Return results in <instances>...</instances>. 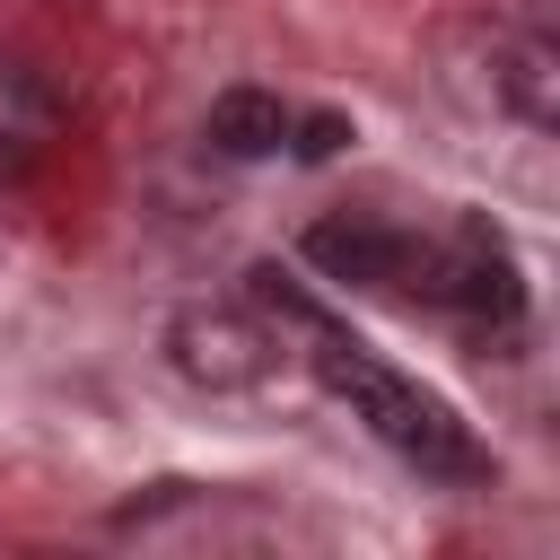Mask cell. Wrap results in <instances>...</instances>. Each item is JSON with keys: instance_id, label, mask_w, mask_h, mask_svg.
<instances>
[{"instance_id": "cell-1", "label": "cell", "mask_w": 560, "mask_h": 560, "mask_svg": "<svg viewBox=\"0 0 560 560\" xmlns=\"http://www.w3.org/2000/svg\"><path fill=\"white\" fill-rule=\"evenodd\" d=\"M254 298H262L280 324H298V332L315 341V350H306L315 376H324V385H332V394H341V402H350V411H359L402 464H420V472H438V481H472V472H490V455L464 438V420H455L438 394H420L411 376H394L385 359H368L359 341H341L298 289H280V271H254Z\"/></svg>"}, {"instance_id": "cell-2", "label": "cell", "mask_w": 560, "mask_h": 560, "mask_svg": "<svg viewBox=\"0 0 560 560\" xmlns=\"http://www.w3.org/2000/svg\"><path fill=\"white\" fill-rule=\"evenodd\" d=\"M402 289L464 315V324H490V332H516L525 315V289H516V254L490 219H455V236L420 245L411 236V262H402Z\"/></svg>"}, {"instance_id": "cell-3", "label": "cell", "mask_w": 560, "mask_h": 560, "mask_svg": "<svg viewBox=\"0 0 560 560\" xmlns=\"http://www.w3.org/2000/svg\"><path fill=\"white\" fill-rule=\"evenodd\" d=\"M166 359H175V376L201 385V394H254V385L271 376L280 341H271L245 306H175Z\"/></svg>"}, {"instance_id": "cell-4", "label": "cell", "mask_w": 560, "mask_h": 560, "mask_svg": "<svg viewBox=\"0 0 560 560\" xmlns=\"http://www.w3.org/2000/svg\"><path fill=\"white\" fill-rule=\"evenodd\" d=\"M306 262L341 289H402V262H411V236L385 228V219H359V210H332L306 228Z\"/></svg>"}, {"instance_id": "cell-5", "label": "cell", "mask_w": 560, "mask_h": 560, "mask_svg": "<svg viewBox=\"0 0 560 560\" xmlns=\"http://www.w3.org/2000/svg\"><path fill=\"white\" fill-rule=\"evenodd\" d=\"M52 140H61V96H52V79L0 52V184L35 175Z\"/></svg>"}, {"instance_id": "cell-6", "label": "cell", "mask_w": 560, "mask_h": 560, "mask_svg": "<svg viewBox=\"0 0 560 560\" xmlns=\"http://www.w3.org/2000/svg\"><path fill=\"white\" fill-rule=\"evenodd\" d=\"M490 79H499V96H508L516 122H534V131L560 122V44L551 35H508Z\"/></svg>"}, {"instance_id": "cell-7", "label": "cell", "mask_w": 560, "mask_h": 560, "mask_svg": "<svg viewBox=\"0 0 560 560\" xmlns=\"http://www.w3.org/2000/svg\"><path fill=\"white\" fill-rule=\"evenodd\" d=\"M289 140V105L271 88H219L210 96V149L219 158H280Z\"/></svg>"}, {"instance_id": "cell-8", "label": "cell", "mask_w": 560, "mask_h": 560, "mask_svg": "<svg viewBox=\"0 0 560 560\" xmlns=\"http://www.w3.org/2000/svg\"><path fill=\"white\" fill-rule=\"evenodd\" d=\"M341 140H350V122H341V114H306V122L289 114V140H280V149H298V158H332Z\"/></svg>"}]
</instances>
